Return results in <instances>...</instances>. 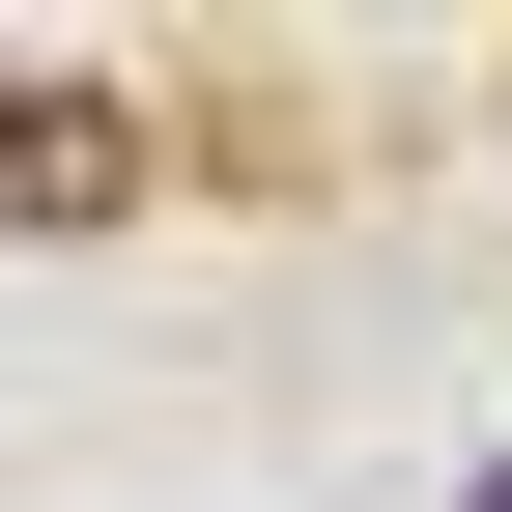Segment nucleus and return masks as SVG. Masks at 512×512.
Instances as JSON below:
<instances>
[{"label":"nucleus","instance_id":"f257e3e1","mask_svg":"<svg viewBox=\"0 0 512 512\" xmlns=\"http://www.w3.org/2000/svg\"><path fill=\"white\" fill-rule=\"evenodd\" d=\"M484 512H512V456H484Z\"/></svg>","mask_w":512,"mask_h":512}]
</instances>
